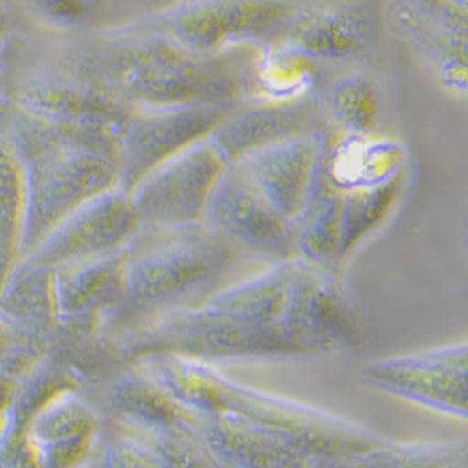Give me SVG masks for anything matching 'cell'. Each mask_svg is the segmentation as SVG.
I'll use <instances>...</instances> for the list:
<instances>
[{
    "label": "cell",
    "instance_id": "1",
    "mask_svg": "<svg viewBox=\"0 0 468 468\" xmlns=\"http://www.w3.org/2000/svg\"><path fill=\"white\" fill-rule=\"evenodd\" d=\"M69 73L130 109L239 105L261 96V66L248 51L195 53L144 23L100 34L75 53Z\"/></svg>",
    "mask_w": 468,
    "mask_h": 468
},
{
    "label": "cell",
    "instance_id": "2",
    "mask_svg": "<svg viewBox=\"0 0 468 468\" xmlns=\"http://www.w3.org/2000/svg\"><path fill=\"white\" fill-rule=\"evenodd\" d=\"M8 126L25 171L27 208L21 259L71 212L119 187V130L49 122L16 109Z\"/></svg>",
    "mask_w": 468,
    "mask_h": 468
},
{
    "label": "cell",
    "instance_id": "3",
    "mask_svg": "<svg viewBox=\"0 0 468 468\" xmlns=\"http://www.w3.org/2000/svg\"><path fill=\"white\" fill-rule=\"evenodd\" d=\"M234 253L201 223L141 229L126 250L124 289L105 326L133 332L216 291Z\"/></svg>",
    "mask_w": 468,
    "mask_h": 468
},
{
    "label": "cell",
    "instance_id": "4",
    "mask_svg": "<svg viewBox=\"0 0 468 468\" xmlns=\"http://www.w3.org/2000/svg\"><path fill=\"white\" fill-rule=\"evenodd\" d=\"M98 418L64 371H28L17 386L0 437V468H85L98 441Z\"/></svg>",
    "mask_w": 468,
    "mask_h": 468
},
{
    "label": "cell",
    "instance_id": "5",
    "mask_svg": "<svg viewBox=\"0 0 468 468\" xmlns=\"http://www.w3.org/2000/svg\"><path fill=\"white\" fill-rule=\"evenodd\" d=\"M124 346L139 358L178 356L193 362L315 353L282 330L253 324L210 303L155 319L130 332Z\"/></svg>",
    "mask_w": 468,
    "mask_h": 468
},
{
    "label": "cell",
    "instance_id": "6",
    "mask_svg": "<svg viewBox=\"0 0 468 468\" xmlns=\"http://www.w3.org/2000/svg\"><path fill=\"white\" fill-rule=\"evenodd\" d=\"M300 0H178L144 25L195 53L278 40Z\"/></svg>",
    "mask_w": 468,
    "mask_h": 468
},
{
    "label": "cell",
    "instance_id": "7",
    "mask_svg": "<svg viewBox=\"0 0 468 468\" xmlns=\"http://www.w3.org/2000/svg\"><path fill=\"white\" fill-rule=\"evenodd\" d=\"M227 167L208 137L154 169L128 193L141 229L201 225L210 195Z\"/></svg>",
    "mask_w": 468,
    "mask_h": 468
},
{
    "label": "cell",
    "instance_id": "8",
    "mask_svg": "<svg viewBox=\"0 0 468 468\" xmlns=\"http://www.w3.org/2000/svg\"><path fill=\"white\" fill-rule=\"evenodd\" d=\"M234 105L133 109L119 130L121 182L130 193L146 175L212 135Z\"/></svg>",
    "mask_w": 468,
    "mask_h": 468
},
{
    "label": "cell",
    "instance_id": "9",
    "mask_svg": "<svg viewBox=\"0 0 468 468\" xmlns=\"http://www.w3.org/2000/svg\"><path fill=\"white\" fill-rule=\"evenodd\" d=\"M139 230L141 221L130 195L114 187L64 218L19 261L16 270H55L75 261L119 251Z\"/></svg>",
    "mask_w": 468,
    "mask_h": 468
},
{
    "label": "cell",
    "instance_id": "10",
    "mask_svg": "<svg viewBox=\"0 0 468 468\" xmlns=\"http://www.w3.org/2000/svg\"><path fill=\"white\" fill-rule=\"evenodd\" d=\"M203 225L234 253H255L278 262L296 259L291 223L264 201L234 164L216 184Z\"/></svg>",
    "mask_w": 468,
    "mask_h": 468
},
{
    "label": "cell",
    "instance_id": "11",
    "mask_svg": "<svg viewBox=\"0 0 468 468\" xmlns=\"http://www.w3.org/2000/svg\"><path fill=\"white\" fill-rule=\"evenodd\" d=\"M466 345H452L373 362L362 380L392 396L450 416H466Z\"/></svg>",
    "mask_w": 468,
    "mask_h": 468
},
{
    "label": "cell",
    "instance_id": "12",
    "mask_svg": "<svg viewBox=\"0 0 468 468\" xmlns=\"http://www.w3.org/2000/svg\"><path fill=\"white\" fill-rule=\"evenodd\" d=\"M283 330L315 353L355 346L362 339L356 311L334 271L294 259Z\"/></svg>",
    "mask_w": 468,
    "mask_h": 468
},
{
    "label": "cell",
    "instance_id": "13",
    "mask_svg": "<svg viewBox=\"0 0 468 468\" xmlns=\"http://www.w3.org/2000/svg\"><path fill=\"white\" fill-rule=\"evenodd\" d=\"M326 162V141L319 132L283 139L237 162L242 175L287 223H294L314 195Z\"/></svg>",
    "mask_w": 468,
    "mask_h": 468
},
{
    "label": "cell",
    "instance_id": "14",
    "mask_svg": "<svg viewBox=\"0 0 468 468\" xmlns=\"http://www.w3.org/2000/svg\"><path fill=\"white\" fill-rule=\"evenodd\" d=\"M126 250L51 270L53 319L73 328L105 324L122 296Z\"/></svg>",
    "mask_w": 468,
    "mask_h": 468
},
{
    "label": "cell",
    "instance_id": "15",
    "mask_svg": "<svg viewBox=\"0 0 468 468\" xmlns=\"http://www.w3.org/2000/svg\"><path fill=\"white\" fill-rule=\"evenodd\" d=\"M317 107V100L311 94L250 100L232 107L212 132L210 141L232 165L251 152L309 132Z\"/></svg>",
    "mask_w": 468,
    "mask_h": 468
},
{
    "label": "cell",
    "instance_id": "16",
    "mask_svg": "<svg viewBox=\"0 0 468 468\" xmlns=\"http://www.w3.org/2000/svg\"><path fill=\"white\" fill-rule=\"evenodd\" d=\"M205 446L223 468H309L315 453L296 437L229 416H195Z\"/></svg>",
    "mask_w": 468,
    "mask_h": 468
},
{
    "label": "cell",
    "instance_id": "17",
    "mask_svg": "<svg viewBox=\"0 0 468 468\" xmlns=\"http://www.w3.org/2000/svg\"><path fill=\"white\" fill-rule=\"evenodd\" d=\"M16 109L49 122L107 124L116 128H121L133 111L69 71L28 75L17 90Z\"/></svg>",
    "mask_w": 468,
    "mask_h": 468
},
{
    "label": "cell",
    "instance_id": "18",
    "mask_svg": "<svg viewBox=\"0 0 468 468\" xmlns=\"http://www.w3.org/2000/svg\"><path fill=\"white\" fill-rule=\"evenodd\" d=\"M375 36L373 14L356 3L302 10L291 17L282 36L283 46L307 60L345 62L364 53Z\"/></svg>",
    "mask_w": 468,
    "mask_h": 468
},
{
    "label": "cell",
    "instance_id": "19",
    "mask_svg": "<svg viewBox=\"0 0 468 468\" xmlns=\"http://www.w3.org/2000/svg\"><path fill=\"white\" fill-rule=\"evenodd\" d=\"M291 227L296 259L335 274L343 262V191L328 182L324 165L307 207Z\"/></svg>",
    "mask_w": 468,
    "mask_h": 468
},
{
    "label": "cell",
    "instance_id": "20",
    "mask_svg": "<svg viewBox=\"0 0 468 468\" xmlns=\"http://www.w3.org/2000/svg\"><path fill=\"white\" fill-rule=\"evenodd\" d=\"M25 208L23 164L8 126V114L0 111V292L21 261Z\"/></svg>",
    "mask_w": 468,
    "mask_h": 468
},
{
    "label": "cell",
    "instance_id": "21",
    "mask_svg": "<svg viewBox=\"0 0 468 468\" xmlns=\"http://www.w3.org/2000/svg\"><path fill=\"white\" fill-rule=\"evenodd\" d=\"M292 268L294 261L280 262L278 268L266 271L264 276L232 287L230 291L208 300V303L253 324L285 332L283 315L287 309Z\"/></svg>",
    "mask_w": 468,
    "mask_h": 468
},
{
    "label": "cell",
    "instance_id": "22",
    "mask_svg": "<svg viewBox=\"0 0 468 468\" xmlns=\"http://www.w3.org/2000/svg\"><path fill=\"white\" fill-rule=\"evenodd\" d=\"M403 186L405 171L399 169L382 182L343 191V261L382 225L396 207Z\"/></svg>",
    "mask_w": 468,
    "mask_h": 468
},
{
    "label": "cell",
    "instance_id": "23",
    "mask_svg": "<svg viewBox=\"0 0 468 468\" xmlns=\"http://www.w3.org/2000/svg\"><path fill=\"white\" fill-rule=\"evenodd\" d=\"M326 109L339 132L353 139H366L380 122L378 87L366 73H348L330 87Z\"/></svg>",
    "mask_w": 468,
    "mask_h": 468
},
{
    "label": "cell",
    "instance_id": "24",
    "mask_svg": "<svg viewBox=\"0 0 468 468\" xmlns=\"http://www.w3.org/2000/svg\"><path fill=\"white\" fill-rule=\"evenodd\" d=\"M44 341L30 324L0 305V364L17 378L42 362Z\"/></svg>",
    "mask_w": 468,
    "mask_h": 468
},
{
    "label": "cell",
    "instance_id": "25",
    "mask_svg": "<svg viewBox=\"0 0 468 468\" xmlns=\"http://www.w3.org/2000/svg\"><path fill=\"white\" fill-rule=\"evenodd\" d=\"M23 3L37 21L60 30L85 27L96 12L90 0H23Z\"/></svg>",
    "mask_w": 468,
    "mask_h": 468
},
{
    "label": "cell",
    "instance_id": "26",
    "mask_svg": "<svg viewBox=\"0 0 468 468\" xmlns=\"http://www.w3.org/2000/svg\"><path fill=\"white\" fill-rule=\"evenodd\" d=\"M101 468H164L137 439L124 433L112 439L101 459Z\"/></svg>",
    "mask_w": 468,
    "mask_h": 468
},
{
    "label": "cell",
    "instance_id": "27",
    "mask_svg": "<svg viewBox=\"0 0 468 468\" xmlns=\"http://www.w3.org/2000/svg\"><path fill=\"white\" fill-rule=\"evenodd\" d=\"M17 380L19 378L10 369H6L3 364H0V437H3L12 414V407H14L17 386H19Z\"/></svg>",
    "mask_w": 468,
    "mask_h": 468
},
{
    "label": "cell",
    "instance_id": "28",
    "mask_svg": "<svg viewBox=\"0 0 468 468\" xmlns=\"http://www.w3.org/2000/svg\"><path fill=\"white\" fill-rule=\"evenodd\" d=\"M90 3H92L96 8H98V6L103 3V0H90Z\"/></svg>",
    "mask_w": 468,
    "mask_h": 468
},
{
    "label": "cell",
    "instance_id": "29",
    "mask_svg": "<svg viewBox=\"0 0 468 468\" xmlns=\"http://www.w3.org/2000/svg\"><path fill=\"white\" fill-rule=\"evenodd\" d=\"M446 468H464V466H457V461H453L450 466H446Z\"/></svg>",
    "mask_w": 468,
    "mask_h": 468
},
{
    "label": "cell",
    "instance_id": "30",
    "mask_svg": "<svg viewBox=\"0 0 468 468\" xmlns=\"http://www.w3.org/2000/svg\"><path fill=\"white\" fill-rule=\"evenodd\" d=\"M0 49H3V36H0Z\"/></svg>",
    "mask_w": 468,
    "mask_h": 468
},
{
    "label": "cell",
    "instance_id": "31",
    "mask_svg": "<svg viewBox=\"0 0 468 468\" xmlns=\"http://www.w3.org/2000/svg\"><path fill=\"white\" fill-rule=\"evenodd\" d=\"M455 3H457V0H455ZM459 3H461V5H464V0H459Z\"/></svg>",
    "mask_w": 468,
    "mask_h": 468
}]
</instances>
